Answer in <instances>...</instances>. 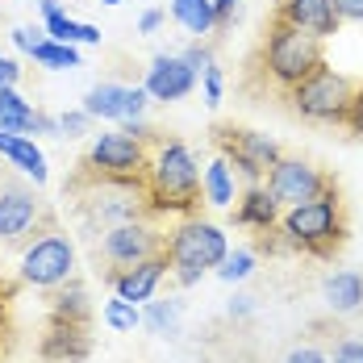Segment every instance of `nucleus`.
<instances>
[{
    "label": "nucleus",
    "mask_w": 363,
    "mask_h": 363,
    "mask_svg": "<svg viewBox=\"0 0 363 363\" xmlns=\"http://www.w3.org/2000/svg\"><path fill=\"white\" fill-rule=\"evenodd\" d=\"M330 363H363V338H342V342L334 347Z\"/></svg>",
    "instance_id": "27"
},
{
    "label": "nucleus",
    "mask_w": 363,
    "mask_h": 363,
    "mask_svg": "<svg viewBox=\"0 0 363 363\" xmlns=\"http://www.w3.org/2000/svg\"><path fill=\"white\" fill-rule=\"evenodd\" d=\"M159 21H163V13H155V9H150V13H143V21H138V26H143V34H150V30H159Z\"/></svg>",
    "instance_id": "37"
},
{
    "label": "nucleus",
    "mask_w": 363,
    "mask_h": 363,
    "mask_svg": "<svg viewBox=\"0 0 363 363\" xmlns=\"http://www.w3.org/2000/svg\"><path fill=\"white\" fill-rule=\"evenodd\" d=\"M13 42H17V46H21V50L30 55V50H34L38 42H42V38H38V34H30V30H13Z\"/></svg>",
    "instance_id": "35"
},
{
    "label": "nucleus",
    "mask_w": 363,
    "mask_h": 363,
    "mask_svg": "<svg viewBox=\"0 0 363 363\" xmlns=\"http://www.w3.org/2000/svg\"><path fill=\"white\" fill-rule=\"evenodd\" d=\"M101 4H121V0H101Z\"/></svg>",
    "instance_id": "39"
},
{
    "label": "nucleus",
    "mask_w": 363,
    "mask_h": 363,
    "mask_svg": "<svg viewBox=\"0 0 363 363\" xmlns=\"http://www.w3.org/2000/svg\"><path fill=\"white\" fill-rule=\"evenodd\" d=\"M72 267H75V251L63 234L38 238L34 247L26 251V259H21V276H26L34 289H55V284H63V280L72 276Z\"/></svg>",
    "instance_id": "7"
},
{
    "label": "nucleus",
    "mask_w": 363,
    "mask_h": 363,
    "mask_svg": "<svg viewBox=\"0 0 363 363\" xmlns=\"http://www.w3.org/2000/svg\"><path fill=\"white\" fill-rule=\"evenodd\" d=\"M342 125H351L355 134H363V84L355 88V96H351V109H347V121Z\"/></svg>",
    "instance_id": "31"
},
{
    "label": "nucleus",
    "mask_w": 363,
    "mask_h": 363,
    "mask_svg": "<svg viewBox=\"0 0 363 363\" xmlns=\"http://www.w3.org/2000/svg\"><path fill=\"white\" fill-rule=\"evenodd\" d=\"M146 109V88H121V84H96L84 96L88 117H105V121H138Z\"/></svg>",
    "instance_id": "10"
},
{
    "label": "nucleus",
    "mask_w": 363,
    "mask_h": 363,
    "mask_svg": "<svg viewBox=\"0 0 363 363\" xmlns=\"http://www.w3.org/2000/svg\"><path fill=\"white\" fill-rule=\"evenodd\" d=\"M88 159L101 172H109V176H130V172L143 167V143L134 134H101L92 143V155Z\"/></svg>",
    "instance_id": "12"
},
{
    "label": "nucleus",
    "mask_w": 363,
    "mask_h": 363,
    "mask_svg": "<svg viewBox=\"0 0 363 363\" xmlns=\"http://www.w3.org/2000/svg\"><path fill=\"white\" fill-rule=\"evenodd\" d=\"M205 96H209V105H221V72L218 67L205 72Z\"/></svg>",
    "instance_id": "33"
},
{
    "label": "nucleus",
    "mask_w": 363,
    "mask_h": 363,
    "mask_svg": "<svg viewBox=\"0 0 363 363\" xmlns=\"http://www.w3.org/2000/svg\"><path fill=\"white\" fill-rule=\"evenodd\" d=\"M322 67V38L305 34L289 21H276V30L267 38V72L280 84L296 88L305 75H313Z\"/></svg>",
    "instance_id": "4"
},
{
    "label": "nucleus",
    "mask_w": 363,
    "mask_h": 363,
    "mask_svg": "<svg viewBox=\"0 0 363 363\" xmlns=\"http://www.w3.org/2000/svg\"><path fill=\"white\" fill-rule=\"evenodd\" d=\"M351 96H355V84L347 75H338L334 67H326V63L292 88V105L313 121H347Z\"/></svg>",
    "instance_id": "5"
},
{
    "label": "nucleus",
    "mask_w": 363,
    "mask_h": 363,
    "mask_svg": "<svg viewBox=\"0 0 363 363\" xmlns=\"http://www.w3.org/2000/svg\"><path fill=\"white\" fill-rule=\"evenodd\" d=\"M150 184H155V205L159 209H188L201 192V167H196L192 150L184 143H167L155 155Z\"/></svg>",
    "instance_id": "3"
},
{
    "label": "nucleus",
    "mask_w": 363,
    "mask_h": 363,
    "mask_svg": "<svg viewBox=\"0 0 363 363\" xmlns=\"http://www.w3.org/2000/svg\"><path fill=\"white\" fill-rule=\"evenodd\" d=\"M167 255H150V259H143V263H134L130 272H121L117 276V296L121 301H130V305H146L150 296H155V289H159V280H163V272H167Z\"/></svg>",
    "instance_id": "13"
},
{
    "label": "nucleus",
    "mask_w": 363,
    "mask_h": 363,
    "mask_svg": "<svg viewBox=\"0 0 363 363\" xmlns=\"http://www.w3.org/2000/svg\"><path fill=\"white\" fill-rule=\"evenodd\" d=\"M42 13H46V34L55 38V42H101V30L72 21V17L59 9V0H42Z\"/></svg>",
    "instance_id": "18"
},
{
    "label": "nucleus",
    "mask_w": 363,
    "mask_h": 363,
    "mask_svg": "<svg viewBox=\"0 0 363 363\" xmlns=\"http://www.w3.org/2000/svg\"><path fill=\"white\" fill-rule=\"evenodd\" d=\"M267 192H272V201L284 209V205H305V201H318L322 192L330 188V180L313 167V163H305V159H276L272 167H267Z\"/></svg>",
    "instance_id": "6"
},
{
    "label": "nucleus",
    "mask_w": 363,
    "mask_h": 363,
    "mask_svg": "<svg viewBox=\"0 0 363 363\" xmlns=\"http://www.w3.org/2000/svg\"><path fill=\"white\" fill-rule=\"evenodd\" d=\"M201 188H205V201H209V205H218V209L234 205V172H230V159H213V163L205 167Z\"/></svg>",
    "instance_id": "21"
},
{
    "label": "nucleus",
    "mask_w": 363,
    "mask_h": 363,
    "mask_svg": "<svg viewBox=\"0 0 363 363\" xmlns=\"http://www.w3.org/2000/svg\"><path fill=\"white\" fill-rule=\"evenodd\" d=\"M280 363H330V359L322 355V351H318V347H309V342H301V347H292V351H289V355H284Z\"/></svg>",
    "instance_id": "29"
},
{
    "label": "nucleus",
    "mask_w": 363,
    "mask_h": 363,
    "mask_svg": "<svg viewBox=\"0 0 363 363\" xmlns=\"http://www.w3.org/2000/svg\"><path fill=\"white\" fill-rule=\"evenodd\" d=\"M225 255H230L225 234L213 221H184L180 230L172 234V247H167V259L176 263L180 284H196L209 267H218Z\"/></svg>",
    "instance_id": "2"
},
{
    "label": "nucleus",
    "mask_w": 363,
    "mask_h": 363,
    "mask_svg": "<svg viewBox=\"0 0 363 363\" xmlns=\"http://www.w3.org/2000/svg\"><path fill=\"white\" fill-rule=\"evenodd\" d=\"M322 292L334 313H355L363 309V272H334L322 284Z\"/></svg>",
    "instance_id": "16"
},
{
    "label": "nucleus",
    "mask_w": 363,
    "mask_h": 363,
    "mask_svg": "<svg viewBox=\"0 0 363 363\" xmlns=\"http://www.w3.org/2000/svg\"><path fill=\"white\" fill-rule=\"evenodd\" d=\"M284 238L292 251H326L330 242L342 238V213H338V192L330 184L318 201L292 205L284 213Z\"/></svg>",
    "instance_id": "1"
},
{
    "label": "nucleus",
    "mask_w": 363,
    "mask_h": 363,
    "mask_svg": "<svg viewBox=\"0 0 363 363\" xmlns=\"http://www.w3.org/2000/svg\"><path fill=\"white\" fill-rule=\"evenodd\" d=\"M30 55H34L42 67H79V55H75L72 42H55V38H42V42H38Z\"/></svg>",
    "instance_id": "22"
},
{
    "label": "nucleus",
    "mask_w": 363,
    "mask_h": 363,
    "mask_svg": "<svg viewBox=\"0 0 363 363\" xmlns=\"http://www.w3.org/2000/svg\"><path fill=\"white\" fill-rule=\"evenodd\" d=\"M251 309H255V305H251V296H234V301H230V313H234V318H247Z\"/></svg>",
    "instance_id": "36"
},
{
    "label": "nucleus",
    "mask_w": 363,
    "mask_h": 363,
    "mask_svg": "<svg viewBox=\"0 0 363 363\" xmlns=\"http://www.w3.org/2000/svg\"><path fill=\"white\" fill-rule=\"evenodd\" d=\"M84 130H88V113L84 109L79 113H63V117H59V134H63V138H79Z\"/></svg>",
    "instance_id": "28"
},
{
    "label": "nucleus",
    "mask_w": 363,
    "mask_h": 363,
    "mask_svg": "<svg viewBox=\"0 0 363 363\" xmlns=\"http://www.w3.org/2000/svg\"><path fill=\"white\" fill-rule=\"evenodd\" d=\"M105 322H109L113 330H138L143 326V313H138V305H130V301H121V296H113L109 305H105Z\"/></svg>",
    "instance_id": "24"
},
{
    "label": "nucleus",
    "mask_w": 363,
    "mask_h": 363,
    "mask_svg": "<svg viewBox=\"0 0 363 363\" xmlns=\"http://www.w3.org/2000/svg\"><path fill=\"white\" fill-rule=\"evenodd\" d=\"M17 72H21V67H17L13 59H4V55H0V88H13V79H17Z\"/></svg>",
    "instance_id": "34"
},
{
    "label": "nucleus",
    "mask_w": 363,
    "mask_h": 363,
    "mask_svg": "<svg viewBox=\"0 0 363 363\" xmlns=\"http://www.w3.org/2000/svg\"><path fill=\"white\" fill-rule=\"evenodd\" d=\"M338 21H363V0H334Z\"/></svg>",
    "instance_id": "32"
},
{
    "label": "nucleus",
    "mask_w": 363,
    "mask_h": 363,
    "mask_svg": "<svg viewBox=\"0 0 363 363\" xmlns=\"http://www.w3.org/2000/svg\"><path fill=\"white\" fill-rule=\"evenodd\" d=\"M55 313H59V322H67V326H75V322H84V318H88L84 292H79V289L59 292V296H55Z\"/></svg>",
    "instance_id": "26"
},
{
    "label": "nucleus",
    "mask_w": 363,
    "mask_h": 363,
    "mask_svg": "<svg viewBox=\"0 0 363 363\" xmlns=\"http://www.w3.org/2000/svg\"><path fill=\"white\" fill-rule=\"evenodd\" d=\"M225 155L234 159V167L247 176L251 184H259L267 176V167L280 159V146L272 143L267 134H255V130H234V134H221Z\"/></svg>",
    "instance_id": "8"
},
{
    "label": "nucleus",
    "mask_w": 363,
    "mask_h": 363,
    "mask_svg": "<svg viewBox=\"0 0 363 363\" xmlns=\"http://www.w3.org/2000/svg\"><path fill=\"white\" fill-rule=\"evenodd\" d=\"M196 88V72L184 63V59H172V55H159L146 72V96L155 101H180Z\"/></svg>",
    "instance_id": "11"
},
{
    "label": "nucleus",
    "mask_w": 363,
    "mask_h": 363,
    "mask_svg": "<svg viewBox=\"0 0 363 363\" xmlns=\"http://www.w3.org/2000/svg\"><path fill=\"white\" fill-rule=\"evenodd\" d=\"M234 4H238V0H213V13H218V21H225V17L234 13Z\"/></svg>",
    "instance_id": "38"
},
{
    "label": "nucleus",
    "mask_w": 363,
    "mask_h": 363,
    "mask_svg": "<svg viewBox=\"0 0 363 363\" xmlns=\"http://www.w3.org/2000/svg\"><path fill=\"white\" fill-rule=\"evenodd\" d=\"M0 155L13 167H21L26 176H34V184L46 180V159H42V150L34 146V138H26V134H0Z\"/></svg>",
    "instance_id": "17"
},
{
    "label": "nucleus",
    "mask_w": 363,
    "mask_h": 363,
    "mask_svg": "<svg viewBox=\"0 0 363 363\" xmlns=\"http://www.w3.org/2000/svg\"><path fill=\"white\" fill-rule=\"evenodd\" d=\"M276 218H280V205L272 201V192L267 188H259V184H251V192L242 196V205H238V221L242 225H255V230H272L276 225Z\"/></svg>",
    "instance_id": "19"
},
{
    "label": "nucleus",
    "mask_w": 363,
    "mask_h": 363,
    "mask_svg": "<svg viewBox=\"0 0 363 363\" xmlns=\"http://www.w3.org/2000/svg\"><path fill=\"white\" fill-rule=\"evenodd\" d=\"M143 322L155 334H176V326H180V301H146Z\"/></svg>",
    "instance_id": "23"
},
{
    "label": "nucleus",
    "mask_w": 363,
    "mask_h": 363,
    "mask_svg": "<svg viewBox=\"0 0 363 363\" xmlns=\"http://www.w3.org/2000/svg\"><path fill=\"white\" fill-rule=\"evenodd\" d=\"M38 218V201L34 192H26V188H9V192H0V238H9V242H17Z\"/></svg>",
    "instance_id": "15"
},
{
    "label": "nucleus",
    "mask_w": 363,
    "mask_h": 363,
    "mask_svg": "<svg viewBox=\"0 0 363 363\" xmlns=\"http://www.w3.org/2000/svg\"><path fill=\"white\" fill-rule=\"evenodd\" d=\"M280 21H289V26H296V30H305L313 38H330L338 30L334 0H284Z\"/></svg>",
    "instance_id": "14"
},
{
    "label": "nucleus",
    "mask_w": 363,
    "mask_h": 363,
    "mask_svg": "<svg viewBox=\"0 0 363 363\" xmlns=\"http://www.w3.org/2000/svg\"><path fill=\"white\" fill-rule=\"evenodd\" d=\"M255 272V255L251 251H234V255H225L218 263V276L225 280V284H238V280H247Z\"/></svg>",
    "instance_id": "25"
},
{
    "label": "nucleus",
    "mask_w": 363,
    "mask_h": 363,
    "mask_svg": "<svg viewBox=\"0 0 363 363\" xmlns=\"http://www.w3.org/2000/svg\"><path fill=\"white\" fill-rule=\"evenodd\" d=\"M180 59H184V63H188V67H192L196 75H205L209 67H213V55H209V50H201V46H192V50H184Z\"/></svg>",
    "instance_id": "30"
},
{
    "label": "nucleus",
    "mask_w": 363,
    "mask_h": 363,
    "mask_svg": "<svg viewBox=\"0 0 363 363\" xmlns=\"http://www.w3.org/2000/svg\"><path fill=\"white\" fill-rule=\"evenodd\" d=\"M150 255H159V234L143 221H121L105 234V259L117 272H130L134 263H143Z\"/></svg>",
    "instance_id": "9"
},
{
    "label": "nucleus",
    "mask_w": 363,
    "mask_h": 363,
    "mask_svg": "<svg viewBox=\"0 0 363 363\" xmlns=\"http://www.w3.org/2000/svg\"><path fill=\"white\" fill-rule=\"evenodd\" d=\"M172 13L188 34H209L218 26V13H213V0H172Z\"/></svg>",
    "instance_id": "20"
}]
</instances>
